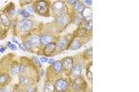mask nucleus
Returning <instances> with one entry per match:
<instances>
[{
  "label": "nucleus",
  "instance_id": "nucleus-1",
  "mask_svg": "<svg viewBox=\"0 0 139 92\" xmlns=\"http://www.w3.org/2000/svg\"><path fill=\"white\" fill-rule=\"evenodd\" d=\"M70 21H71V11L69 10H66L58 15L55 16L54 24L58 30V32L64 31L70 23Z\"/></svg>",
  "mask_w": 139,
  "mask_h": 92
},
{
  "label": "nucleus",
  "instance_id": "nucleus-2",
  "mask_svg": "<svg viewBox=\"0 0 139 92\" xmlns=\"http://www.w3.org/2000/svg\"><path fill=\"white\" fill-rule=\"evenodd\" d=\"M33 7L35 8V12L39 16H50V2L48 0H36Z\"/></svg>",
  "mask_w": 139,
  "mask_h": 92
},
{
  "label": "nucleus",
  "instance_id": "nucleus-3",
  "mask_svg": "<svg viewBox=\"0 0 139 92\" xmlns=\"http://www.w3.org/2000/svg\"><path fill=\"white\" fill-rule=\"evenodd\" d=\"M81 59H76V57H73V66L68 76L69 81L73 80L76 77L82 76L83 70H84V64L81 62Z\"/></svg>",
  "mask_w": 139,
  "mask_h": 92
},
{
  "label": "nucleus",
  "instance_id": "nucleus-4",
  "mask_svg": "<svg viewBox=\"0 0 139 92\" xmlns=\"http://www.w3.org/2000/svg\"><path fill=\"white\" fill-rule=\"evenodd\" d=\"M33 28H34V21L32 19H20V20H19L18 26H17L15 31H18L19 34L26 35L28 32H30L33 30Z\"/></svg>",
  "mask_w": 139,
  "mask_h": 92
},
{
  "label": "nucleus",
  "instance_id": "nucleus-5",
  "mask_svg": "<svg viewBox=\"0 0 139 92\" xmlns=\"http://www.w3.org/2000/svg\"><path fill=\"white\" fill-rule=\"evenodd\" d=\"M72 38V35L71 34H67L65 36H62L59 37L56 40V43H57V50H56V55L58 54H61L64 51L68 50V47H69L70 42Z\"/></svg>",
  "mask_w": 139,
  "mask_h": 92
},
{
  "label": "nucleus",
  "instance_id": "nucleus-6",
  "mask_svg": "<svg viewBox=\"0 0 139 92\" xmlns=\"http://www.w3.org/2000/svg\"><path fill=\"white\" fill-rule=\"evenodd\" d=\"M70 87L72 88V91H85L88 88L87 82L85 80L83 76L76 77L75 79L70 81Z\"/></svg>",
  "mask_w": 139,
  "mask_h": 92
},
{
  "label": "nucleus",
  "instance_id": "nucleus-7",
  "mask_svg": "<svg viewBox=\"0 0 139 92\" xmlns=\"http://www.w3.org/2000/svg\"><path fill=\"white\" fill-rule=\"evenodd\" d=\"M22 37L27 39L28 41L31 42V44L33 45V47L35 49H40L41 48V40H40V34H39L38 32H35V31L32 30L26 35L21 36V38Z\"/></svg>",
  "mask_w": 139,
  "mask_h": 92
},
{
  "label": "nucleus",
  "instance_id": "nucleus-8",
  "mask_svg": "<svg viewBox=\"0 0 139 92\" xmlns=\"http://www.w3.org/2000/svg\"><path fill=\"white\" fill-rule=\"evenodd\" d=\"M55 86V91L57 92H64L69 90L70 88V81L67 78H63V77H58L56 80L54 81Z\"/></svg>",
  "mask_w": 139,
  "mask_h": 92
},
{
  "label": "nucleus",
  "instance_id": "nucleus-9",
  "mask_svg": "<svg viewBox=\"0 0 139 92\" xmlns=\"http://www.w3.org/2000/svg\"><path fill=\"white\" fill-rule=\"evenodd\" d=\"M51 5V9H52V13L54 16L58 15L62 12L68 10V6L65 3L64 0H56Z\"/></svg>",
  "mask_w": 139,
  "mask_h": 92
},
{
  "label": "nucleus",
  "instance_id": "nucleus-10",
  "mask_svg": "<svg viewBox=\"0 0 139 92\" xmlns=\"http://www.w3.org/2000/svg\"><path fill=\"white\" fill-rule=\"evenodd\" d=\"M42 52V54L47 57H51V56H54L56 55V50H57V43L56 42H52L46 45L43 46L40 48Z\"/></svg>",
  "mask_w": 139,
  "mask_h": 92
},
{
  "label": "nucleus",
  "instance_id": "nucleus-11",
  "mask_svg": "<svg viewBox=\"0 0 139 92\" xmlns=\"http://www.w3.org/2000/svg\"><path fill=\"white\" fill-rule=\"evenodd\" d=\"M40 40H41V47L46 45L52 42H56L57 37L56 35L53 34L49 31H44L40 34Z\"/></svg>",
  "mask_w": 139,
  "mask_h": 92
},
{
  "label": "nucleus",
  "instance_id": "nucleus-12",
  "mask_svg": "<svg viewBox=\"0 0 139 92\" xmlns=\"http://www.w3.org/2000/svg\"><path fill=\"white\" fill-rule=\"evenodd\" d=\"M85 43H86V42H85L83 39H80V38H77V37H73V36H72V38H71L68 50L76 51V50H78V49H80L82 46L85 45Z\"/></svg>",
  "mask_w": 139,
  "mask_h": 92
},
{
  "label": "nucleus",
  "instance_id": "nucleus-13",
  "mask_svg": "<svg viewBox=\"0 0 139 92\" xmlns=\"http://www.w3.org/2000/svg\"><path fill=\"white\" fill-rule=\"evenodd\" d=\"M62 65H63V70L64 73L68 77L69 76L70 70L73 66V56H66L61 60Z\"/></svg>",
  "mask_w": 139,
  "mask_h": 92
},
{
  "label": "nucleus",
  "instance_id": "nucleus-14",
  "mask_svg": "<svg viewBox=\"0 0 139 92\" xmlns=\"http://www.w3.org/2000/svg\"><path fill=\"white\" fill-rule=\"evenodd\" d=\"M19 84L23 87V88H27L31 85H35V82L34 79L30 77L29 76L25 75V74H20L19 77Z\"/></svg>",
  "mask_w": 139,
  "mask_h": 92
},
{
  "label": "nucleus",
  "instance_id": "nucleus-15",
  "mask_svg": "<svg viewBox=\"0 0 139 92\" xmlns=\"http://www.w3.org/2000/svg\"><path fill=\"white\" fill-rule=\"evenodd\" d=\"M12 80V77L9 75L8 71L0 72V87L8 86Z\"/></svg>",
  "mask_w": 139,
  "mask_h": 92
},
{
  "label": "nucleus",
  "instance_id": "nucleus-16",
  "mask_svg": "<svg viewBox=\"0 0 139 92\" xmlns=\"http://www.w3.org/2000/svg\"><path fill=\"white\" fill-rule=\"evenodd\" d=\"M0 19H1V23L2 26L5 28H10V24H11V19L10 16H8L6 12L1 11L0 12Z\"/></svg>",
  "mask_w": 139,
  "mask_h": 92
},
{
  "label": "nucleus",
  "instance_id": "nucleus-17",
  "mask_svg": "<svg viewBox=\"0 0 139 92\" xmlns=\"http://www.w3.org/2000/svg\"><path fill=\"white\" fill-rule=\"evenodd\" d=\"M85 9V5L82 2L81 0H77L75 2V4L71 8V13L77 14V13H83Z\"/></svg>",
  "mask_w": 139,
  "mask_h": 92
},
{
  "label": "nucleus",
  "instance_id": "nucleus-18",
  "mask_svg": "<svg viewBox=\"0 0 139 92\" xmlns=\"http://www.w3.org/2000/svg\"><path fill=\"white\" fill-rule=\"evenodd\" d=\"M8 73L11 77H16L19 74V63L14 61L11 63V65L8 69Z\"/></svg>",
  "mask_w": 139,
  "mask_h": 92
},
{
  "label": "nucleus",
  "instance_id": "nucleus-19",
  "mask_svg": "<svg viewBox=\"0 0 139 92\" xmlns=\"http://www.w3.org/2000/svg\"><path fill=\"white\" fill-rule=\"evenodd\" d=\"M83 21H84V15H83V13H77V14L71 13V21L70 22L75 24L76 26H80Z\"/></svg>",
  "mask_w": 139,
  "mask_h": 92
},
{
  "label": "nucleus",
  "instance_id": "nucleus-20",
  "mask_svg": "<svg viewBox=\"0 0 139 92\" xmlns=\"http://www.w3.org/2000/svg\"><path fill=\"white\" fill-rule=\"evenodd\" d=\"M16 8L15 4H14L13 2H9V3L6 6V8H5L2 11L6 12L8 16L12 17V16L15 15V13H16V8Z\"/></svg>",
  "mask_w": 139,
  "mask_h": 92
},
{
  "label": "nucleus",
  "instance_id": "nucleus-21",
  "mask_svg": "<svg viewBox=\"0 0 139 92\" xmlns=\"http://www.w3.org/2000/svg\"><path fill=\"white\" fill-rule=\"evenodd\" d=\"M52 69L54 70L57 74H62L64 73V70H63V65H62L61 60H58V61H55L53 65H50Z\"/></svg>",
  "mask_w": 139,
  "mask_h": 92
},
{
  "label": "nucleus",
  "instance_id": "nucleus-22",
  "mask_svg": "<svg viewBox=\"0 0 139 92\" xmlns=\"http://www.w3.org/2000/svg\"><path fill=\"white\" fill-rule=\"evenodd\" d=\"M81 56L84 60L91 61V60H92V57H93V47L92 46H91L90 48H88V49H86V50L81 54Z\"/></svg>",
  "mask_w": 139,
  "mask_h": 92
},
{
  "label": "nucleus",
  "instance_id": "nucleus-23",
  "mask_svg": "<svg viewBox=\"0 0 139 92\" xmlns=\"http://www.w3.org/2000/svg\"><path fill=\"white\" fill-rule=\"evenodd\" d=\"M22 45L23 47L25 48V50H26V52H29V53H35V48L33 47V45L31 44V42L28 41L26 38H24V37H22Z\"/></svg>",
  "mask_w": 139,
  "mask_h": 92
},
{
  "label": "nucleus",
  "instance_id": "nucleus-24",
  "mask_svg": "<svg viewBox=\"0 0 139 92\" xmlns=\"http://www.w3.org/2000/svg\"><path fill=\"white\" fill-rule=\"evenodd\" d=\"M44 91H46V92L55 91V86H54L53 81L46 79V81L45 82V84H44Z\"/></svg>",
  "mask_w": 139,
  "mask_h": 92
},
{
  "label": "nucleus",
  "instance_id": "nucleus-25",
  "mask_svg": "<svg viewBox=\"0 0 139 92\" xmlns=\"http://www.w3.org/2000/svg\"><path fill=\"white\" fill-rule=\"evenodd\" d=\"M92 65H93V62H92V60H91V61L87 64V65H86V77H87V78H88V80L90 81L91 84L93 83V74H92V71H91Z\"/></svg>",
  "mask_w": 139,
  "mask_h": 92
},
{
  "label": "nucleus",
  "instance_id": "nucleus-26",
  "mask_svg": "<svg viewBox=\"0 0 139 92\" xmlns=\"http://www.w3.org/2000/svg\"><path fill=\"white\" fill-rule=\"evenodd\" d=\"M18 14L19 16H21L22 19H29L32 16L31 13H29L26 9H22V8H19V10H18Z\"/></svg>",
  "mask_w": 139,
  "mask_h": 92
},
{
  "label": "nucleus",
  "instance_id": "nucleus-27",
  "mask_svg": "<svg viewBox=\"0 0 139 92\" xmlns=\"http://www.w3.org/2000/svg\"><path fill=\"white\" fill-rule=\"evenodd\" d=\"M8 31V28H4V29H1L0 28V41L4 40L7 37Z\"/></svg>",
  "mask_w": 139,
  "mask_h": 92
},
{
  "label": "nucleus",
  "instance_id": "nucleus-28",
  "mask_svg": "<svg viewBox=\"0 0 139 92\" xmlns=\"http://www.w3.org/2000/svg\"><path fill=\"white\" fill-rule=\"evenodd\" d=\"M32 60H33V62L35 63V65L38 67V68H42V63L40 62V59H39L37 56H32Z\"/></svg>",
  "mask_w": 139,
  "mask_h": 92
},
{
  "label": "nucleus",
  "instance_id": "nucleus-29",
  "mask_svg": "<svg viewBox=\"0 0 139 92\" xmlns=\"http://www.w3.org/2000/svg\"><path fill=\"white\" fill-rule=\"evenodd\" d=\"M18 23H19V19H11V24H10V29L11 30H16V28L18 26Z\"/></svg>",
  "mask_w": 139,
  "mask_h": 92
},
{
  "label": "nucleus",
  "instance_id": "nucleus-30",
  "mask_svg": "<svg viewBox=\"0 0 139 92\" xmlns=\"http://www.w3.org/2000/svg\"><path fill=\"white\" fill-rule=\"evenodd\" d=\"M26 91H28V92H36L37 91V88L35 87V85H31V86L27 87Z\"/></svg>",
  "mask_w": 139,
  "mask_h": 92
},
{
  "label": "nucleus",
  "instance_id": "nucleus-31",
  "mask_svg": "<svg viewBox=\"0 0 139 92\" xmlns=\"http://www.w3.org/2000/svg\"><path fill=\"white\" fill-rule=\"evenodd\" d=\"M82 2L84 4H86V7H92L93 5L92 0H82Z\"/></svg>",
  "mask_w": 139,
  "mask_h": 92
},
{
  "label": "nucleus",
  "instance_id": "nucleus-32",
  "mask_svg": "<svg viewBox=\"0 0 139 92\" xmlns=\"http://www.w3.org/2000/svg\"><path fill=\"white\" fill-rule=\"evenodd\" d=\"M39 59H40V62H41L42 64H44V63H47V61H48V57H47V56H45V55L41 56Z\"/></svg>",
  "mask_w": 139,
  "mask_h": 92
},
{
  "label": "nucleus",
  "instance_id": "nucleus-33",
  "mask_svg": "<svg viewBox=\"0 0 139 92\" xmlns=\"http://www.w3.org/2000/svg\"><path fill=\"white\" fill-rule=\"evenodd\" d=\"M26 10H27L29 13H31V14H34V13H35V8H34V7H33V6H28L27 8H26Z\"/></svg>",
  "mask_w": 139,
  "mask_h": 92
},
{
  "label": "nucleus",
  "instance_id": "nucleus-34",
  "mask_svg": "<svg viewBox=\"0 0 139 92\" xmlns=\"http://www.w3.org/2000/svg\"><path fill=\"white\" fill-rule=\"evenodd\" d=\"M17 45H16L15 43H10V45H9V49L11 51H13V52H15L16 50H17Z\"/></svg>",
  "mask_w": 139,
  "mask_h": 92
},
{
  "label": "nucleus",
  "instance_id": "nucleus-35",
  "mask_svg": "<svg viewBox=\"0 0 139 92\" xmlns=\"http://www.w3.org/2000/svg\"><path fill=\"white\" fill-rule=\"evenodd\" d=\"M66 1H67V4L68 5H70V6H73L77 0H66Z\"/></svg>",
  "mask_w": 139,
  "mask_h": 92
},
{
  "label": "nucleus",
  "instance_id": "nucleus-36",
  "mask_svg": "<svg viewBox=\"0 0 139 92\" xmlns=\"http://www.w3.org/2000/svg\"><path fill=\"white\" fill-rule=\"evenodd\" d=\"M18 45V47H19V49L20 51H22V52H26V50H25V48L23 47V45H21L20 43H19V44H17Z\"/></svg>",
  "mask_w": 139,
  "mask_h": 92
},
{
  "label": "nucleus",
  "instance_id": "nucleus-37",
  "mask_svg": "<svg viewBox=\"0 0 139 92\" xmlns=\"http://www.w3.org/2000/svg\"><path fill=\"white\" fill-rule=\"evenodd\" d=\"M55 60L53 59V58H48V61H47V63L49 64V65H53L54 64Z\"/></svg>",
  "mask_w": 139,
  "mask_h": 92
},
{
  "label": "nucleus",
  "instance_id": "nucleus-38",
  "mask_svg": "<svg viewBox=\"0 0 139 92\" xmlns=\"http://www.w3.org/2000/svg\"><path fill=\"white\" fill-rule=\"evenodd\" d=\"M12 42H13V43H15V44H19V41H18L16 38H14V37H12Z\"/></svg>",
  "mask_w": 139,
  "mask_h": 92
},
{
  "label": "nucleus",
  "instance_id": "nucleus-39",
  "mask_svg": "<svg viewBox=\"0 0 139 92\" xmlns=\"http://www.w3.org/2000/svg\"><path fill=\"white\" fill-rule=\"evenodd\" d=\"M6 49H7L6 46H1L0 47V53H4L5 51H6Z\"/></svg>",
  "mask_w": 139,
  "mask_h": 92
},
{
  "label": "nucleus",
  "instance_id": "nucleus-40",
  "mask_svg": "<svg viewBox=\"0 0 139 92\" xmlns=\"http://www.w3.org/2000/svg\"><path fill=\"white\" fill-rule=\"evenodd\" d=\"M44 76H46V71L41 68V75H40V77H44Z\"/></svg>",
  "mask_w": 139,
  "mask_h": 92
},
{
  "label": "nucleus",
  "instance_id": "nucleus-41",
  "mask_svg": "<svg viewBox=\"0 0 139 92\" xmlns=\"http://www.w3.org/2000/svg\"><path fill=\"white\" fill-rule=\"evenodd\" d=\"M10 43H11L10 42H7V45H6V47H7V48H9V45H10Z\"/></svg>",
  "mask_w": 139,
  "mask_h": 92
},
{
  "label": "nucleus",
  "instance_id": "nucleus-42",
  "mask_svg": "<svg viewBox=\"0 0 139 92\" xmlns=\"http://www.w3.org/2000/svg\"><path fill=\"white\" fill-rule=\"evenodd\" d=\"M1 25H2V23H1V19H0V26H1Z\"/></svg>",
  "mask_w": 139,
  "mask_h": 92
}]
</instances>
